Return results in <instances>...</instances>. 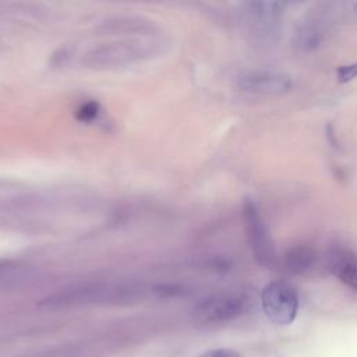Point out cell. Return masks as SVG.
<instances>
[{"instance_id": "obj_1", "label": "cell", "mask_w": 357, "mask_h": 357, "mask_svg": "<svg viewBox=\"0 0 357 357\" xmlns=\"http://www.w3.org/2000/svg\"><path fill=\"white\" fill-rule=\"evenodd\" d=\"M261 304L269 321L276 325H289L297 315L298 296L290 283L276 280L264 287Z\"/></svg>"}, {"instance_id": "obj_2", "label": "cell", "mask_w": 357, "mask_h": 357, "mask_svg": "<svg viewBox=\"0 0 357 357\" xmlns=\"http://www.w3.org/2000/svg\"><path fill=\"white\" fill-rule=\"evenodd\" d=\"M241 216L244 222L245 236L255 259L262 266H266V268L273 266L276 262L275 245L271 238L269 230L266 229L254 201L248 198L244 199L243 208H241Z\"/></svg>"}, {"instance_id": "obj_3", "label": "cell", "mask_w": 357, "mask_h": 357, "mask_svg": "<svg viewBox=\"0 0 357 357\" xmlns=\"http://www.w3.org/2000/svg\"><path fill=\"white\" fill-rule=\"evenodd\" d=\"M148 53L149 49L146 43L139 40H123L93 47L84 56L82 63L89 68L120 67L137 61Z\"/></svg>"}, {"instance_id": "obj_4", "label": "cell", "mask_w": 357, "mask_h": 357, "mask_svg": "<svg viewBox=\"0 0 357 357\" xmlns=\"http://www.w3.org/2000/svg\"><path fill=\"white\" fill-rule=\"evenodd\" d=\"M251 307V298L241 291H229L211 296L195 307L198 319L209 324L226 322L245 314Z\"/></svg>"}, {"instance_id": "obj_5", "label": "cell", "mask_w": 357, "mask_h": 357, "mask_svg": "<svg viewBox=\"0 0 357 357\" xmlns=\"http://www.w3.org/2000/svg\"><path fill=\"white\" fill-rule=\"evenodd\" d=\"M238 85L248 92H257V93H269V95H282L287 93L291 86V78L286 74L276 73V71H251L244 74Z\"/></svg>"}, {"instance_id": "obj_6", "label": "cell", "mask_w": 357, "mask_h": 357, "mask_svg": "<svg viewBox=\"0 0 357 357\" xmlns=\"http://www.w3.org/2000/svg\"><path fill=\"white\" fill-rule=\"evenodd\" d=\"M325 264L328 271L336 276L343 284L357 290V252L344 248L333 247L326 252Z\"/></svg>"}, {"instance_id": "obj_7", "label": "cell", "mask_w": 357, "mask_h": 357, "mask_svg": "<svg viewBox=\"0 0 357 357\" xmlns=\"http://www.w3.org/2000/svg\"><path fill=\"white\" fill-rule=\"evenodd\" d=\"M315 261V251L310 245L298 244L291 248H289L284 252L283 262L287 272L293 275H300L311 269Z\"/></svg>"}, {"instance_id": "obj_8", "label": "cell", "mask_w": 357, "mask_h": 357, "mask_svg": "<svg viewBox=\"0 0 357 357\" xmlns=\"http://www.w3.org/2000/svg\"><path fill=\"white\" fill-rule=\"evenodd\" d=\"M296 45L303 50H312L322 42V31L315 24H307L296 35Z\"/></svg>"}, {"instance_id": "obj_9", "label": "cell", "mask_w": 357, "mask_h": 357, "mask_svg": "<svg viewBox=\"0 0 357 357\" xmlns=\"http://www.w3.org/2000/svg\"><path fill=\"white\" fill-rule=\"evenodd\" d=\"M100 113V105L96 100H89L82 103L77 112H75V119L81 123H91L98 119Z\"/></svg>"}, {"instance_id": "obj_10", "label": "cell", "mask_w": 357, "mask_h": 357, "mask_svg": "<svg viewBox=\"0 0 357 357\" xmlns=\"http://www.w3.org/2000/svg\"><path fill=\"white\" fill-rule=\"evenodd\" d=\"M357 78V63L343 64L336 68V79L340 84H346Z\"/></svg>"}, {"instance_id": "obj_11", "label": "cell", "mask_w": 357, "mask_h": 357, "mask_svg": "<svg viewBox=\"0 0 357 357\" xmlns=\"http://www.w3.org/2000/svg\"><path fill=\"white\" fill-rule=\"evenodd\" d=\"M201 357H243L238 351L233 350V349H213V350H208L206 353H204Z\"/></svg>"}, {"instance_id": "obj_12", "label": "cell", "mask_w": 357, "mask_h": 357, "mask_svg": "<svg viewBox=\"0 0 357 357\" xmlns=\"http://www.w3.org/2000/svg\"><path fill=\"white\" fill-rule=\"evenodd\" d=\"M326 137L329 139V142L332 144V146H337V142H336V137H335V130L331 124L326 126Z\"/></svg>"}, {"instance_id": "obj_13", "label": "cell", "mask_w": 357, "mask_h": 357, "mask_svg": "<svg viewBox=\"0 0 357 357\" xmlns=\"http://www.w3.org/2000/svg\"><path fill=\"white\" fill-rule=\"evenodd\" d=\"M354 10H356V11H357V4H356V6H354Z\"/></svg>"}]
</instances>
